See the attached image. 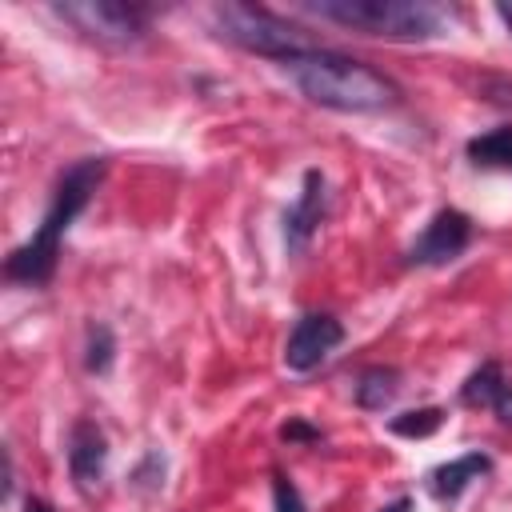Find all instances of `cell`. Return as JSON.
<instances>
[{
    "instance_id": "2",
    "label": "cell",
    "mask_w": 512,
    "mask_h": 512,
    "mask_svg": "<svg viewBox=\"0 0 512 512\" xmlns=\"http://www.w3.org/2000/svg\"><path fill=\"white\" fill-rule=\"evenodd\" d=\"M100 180H104V160L100 156H88V160H76L72 168H64L40 228L20 248H12L8 260H4V276L8 280H20V284H48L52 280L56 260H60V240L72 228V220L88 208V200L100 188Z\"/></svg>"
},
{
    "instance_id": "10",
    "label": "cell",
    "mask_w": 512,
    "mask_h": 512,
    "mask_svg": "<svg viewBox=\"0 0 512 512\" xmlns=\"http://www.w3.org/2000/svg\"><path fill=\"white\" fill-rule=\"evenodd\" d=\"M460 400H464L468 408H488V412H496L504 424H512V376H508L504 364H496V360L480 364V368L464 380Z\"/></svg>"
},
{
    "instance_id": "20",
    "label": "cell",
    "mask_w": 512,
    "mask_h": 512,
    "mask_svg": "<svg viewBox=\"0 0 512 512\" xmlns=\"http://www.w3.org/2000/svg\"><path fill=\"white\" fill-rule=\"evenodd\" d=\"M496 16L504 20V28L512 32V4H496Z\"/></svg>"
},
{
    "instance_id": "9",
    "label": "cell",
    "mask_w": 512,
    "mask_h": 512,
    "mask_svg": "<svg viewBox=\"0 0 512 512\" xmlns=\"http://www.w3.org/2000/svg\"><path fill=\"white\" fill-rule=\"evenodd\" d=\"M320 220H324V176L316 168H308L296 204L284 212V240H288V248H296V252L308 248V240L316 236Z\"/></svg>"
},
{
    "instance_id": "8",
    "label": "cell",
    "mask_w": 512,
    "mask_h": 512,
    "mask_svg": "<svg viewBox=\"0 0 512 512\" xmlns=\"http://www.w3.org/2000/svg\"><path fill=\"white\" fill-rule=\"evenodd\" d=\"M68 472L88 492L108 472V436L96 420H76L68 432Z\"/></svg>"
},
{
    "instance_id": "1",
    "label": "cell",
    "mask_w": 512,
    "mask_h": 512,
    "mask_svg": "<svg viewBox=\"0 0 512 512\" xmlns=\"http://www.w3.org/2000/svg\"><path fill=\"white\" fill-rule=\"evenodd\" d=\"M284 72L296 80V88L332 112H388L400 104V88L376 72L364 60H352L344 52H328V48H312L304 56L284 60Z\"/></svg>"
},
{
    "instance_id": "16",
    "label": "cell",
    "mask_w": 512,
    "mask_h": 512,
    "mask_svg": "<svg viewBox=\"0 0 512 512\" xmlns=\"http://www.w3.org/2000/svg\"><path fill=\"white\" fill-rule=\"evenodd\" d=\"M272 500H276V512H308L304 496L296 492V484H292L284 472L272 476Z\"/></svg>"
},
{
    "instance_id": "7",
    "label": "cell",
    "mask_w": 512,
    "mask_h": 512,
    "mask_svg": "<svg viewBox=\"0 0 512 512\" xmlns=\"http://www.w3.org/2000/svg\"><path fill=\"white\" fill-rule=\"evenodd\" d=\"M468 244H472V220L460 208H440L408 248V260L424 268H440V264H452Z\"/></svg>"
},
{
    "instance_id": "14",
    "label": "cell",
    "mask_w": 512,
    "mask_h": 512,
    "mask_svg": "<svg viewBox=\"0 0 512 512\" xmlns=\"http://www.w3.org/2000/svg\"><path fill=\"white\" fill-rule=\"evenodd\" d=\"M440 424H444V412H440V408H412V412H400V416L388 420V428H392L396 436H404V440H424V436H432Z\"/></svg>"
},
{
    "instance_id": "11",
    "label": "cell",
    "mask_w": 512,
    "mask_h": 512,
    "mask_svg": "<svg viewBox=\"0 0 512 512\" xmlns=\"http://www.w3.org/2000/svg\"><path fill=\"white\" fill-rule=\"evenodd\" d=\"M492 468V460L484 456V452H464V456H456V460H448V464H436L432 472H428V488L440 496V500H456L472 480H480L484 472Z\"/></svg>"
},
{
    "instance_id": "6",
    "label": "cell",
    "mask_w": 512,
    "mask_h": 512,
    "mask_svg": "<svg viewBox=\"0 0 512 512\" xmlns=\"http://www.w3.org/2000/svg\"><path fill=\"white\" fill-rule=\"evenodd\" d=\"M344 340V324L328 312H308L296 320V328L284 340V364L288 372H312L320 368Z\"/></svg>"
},
{
    "instance_id": "5",
    "label": "cell",
    "mask_w": 512,
    "mask_h": 512,
    "mask_svg": "<svg viewBox=\"0 0 512 512\" xmlns=\"http://www.w3.org/2000/svg\"><path fill=\"white\" fill-rule=\"evenodd\" d=\"M52 16L108 48H128L148 32V12L124 0H64L52 4Z\"/></svg>"
},
{
    "instance_id": "17",
    "label": "cell",
    "mask_w": 512,
    "mask_h": 512,
    "mask_svg": "<svg viewBox=\"0 0 512 512\" xmlns=\"http://www.w3.org/2000/svg\"><path fill=\"white\" fill-rule=\"evenodd\" d=\"M280 436H284V440H320V432L308 428L304 420H288V424L280 428Z\"/></svg>"
},
{
    "instance_id": "12",
    "label": "cell",
    "mask_w": 512,
    "mask_h": 512,
    "mask_svg": "<svg viewBox=\"0 0 512 512\" xmlns=\"http://www.w3.org/2000/svg\"><path fill=\"white\" fill-rule=\"evenodd\" d=\"M396 396H400V372H396V368L372 364V368L360 372V380H356V404H360V408L384 412Z\"/></svg>"
},
{
    "instance_id": "4",
    "label": "cell",
    "mask_w": 512,
    "mask_h": 512,
    "mask_svg": "<svg viewBox=\"0 0 512 512\" xmlns=\"http://www.w3.org/2000/svg\"><path fill=\"white\" fill-rule=\"evenodd\" d=\"M208 20L216 28L220 40L244 48V52H256V56H268V60H292V56H304L320 44H312V36L296 24H288L284 16L260 8V4H240V0H224V4H212L208 8Z\"/></svg>"
},
{
    "instance_id": "15",
    "label": "cell",
    "mask_w": 512,
    "mask_h": 512,
    "mask_svg": "<svg viewBox=\"0 0 512 512\" xmlns=\"http://www.w3.org/2000/svg\"><path fill=\"white\" fill-rule=\"evenodd\" d=\"M112 360H116V336H112V328H108V324H96V328L88 332L84 368H88V372H96V376H104V372L112 368Z\"/></svg>"
},
{
    "instance_id": "13",
    "label": "cell",
    "mask_w": 512,
    "mask_h": 512,
    "mask_svg": "<svg viewBox=\"0 0 512 512\" xmlns=\"http://www.w3.org/2000/svg\"><path fill=\"white\" fill-rule=\"evenodd\" d=\"M464 152H468V160L476 168H504V172H512V124H500L492 132L472 136L464 144Z\"/></svg>"
},
{
    "instance_id": "19",
    "label": "cell",
    "mask_w": 512,
    "mask_h": 512,
    "mask_svg": "<svg viewBox=\"0 0 512 512\" xmlns=\"http://www.w3.org/2000/svg\"><path fill=\"white\" fill-rule=\"evenodd\" d=\"M24 512H52V504H48V500H36V496H28Z\"/></svg>"
},
{
    "instance_id": "18",
    "label": "cell",
    "mask_w": 512,
    "mask_h": 512,
    "mask_svg": "<svg viewBox=\"0 0 512 512\" xmlns=\"http://www.w3.org/2000/svg\"><path fill=\"white\" fill-rule=\"evenodd\" d=\"M380 512H412V496H396L392 504H384Z\"/></svg>"
},
{
    "instance_id": "3",
    "label": "cell",
    "mask_w": 512,
    "mask_h": 512,
    "mask_svg": "<svg viewBox=\"0 0 512 512\" xmlns=\"http://www.w3.org/2000/svg\"><path fill=\"white\" fill-rule=\"evenodd\" d=\"M300 8L384 40H436L452 24V12L432 0H304Z\"/></svg>"
}]
</instances>
